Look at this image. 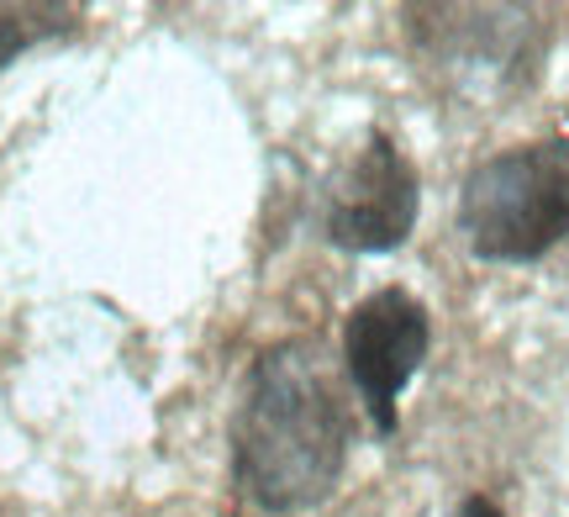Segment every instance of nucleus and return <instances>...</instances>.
<instances>
[{"mask_svg": "<svg viewBox=\"0 0 569 517\" xmlns=\"http://www.w3.org/2000/svg\"><path fill=\"white\" fill-rule=\"evenodd\" d=\"M453 517H507V513H501L496 501H486V497H469V501L453 507Z\"/></svg>", "mask_w": 569, "mask_h": 517, "instance_id": "nucleus-6", "label": "nucleus"}, {"mask_svg": "<svg viewBox=\"0 0 569 517\" xmlns=\"http://www.w3.org/2000/svg\"><path fill=\"white\" fill-rule=\"evenodd\" d=\"M417 222V169L396 138L369 132L322 186V232L338 249L386 253Z\"/></svg>", "mask_w": 569, "mask_h": 517, "instance_id": "nucleus-3", "label": "nucleus"}, {"mask_svg": "<svg viewBox=\"0 0 569 517\" xmlns=\"http://www.w3.org/2000/svg\"><path fill=\"white\" fill-rule=\"evenodd\" d=\"M348 438L353 417L322 344L290 338L253 359L232 422V470L248 501L264 513H301L322 501L343 476Z\"/></svg>", "mask_w": 569, "mask_h": 517, "instance_id": "nucleus-1", "label": "nucleus"}, {"mask_svg": "<svg viewBox=\"0 0 569 517\" xmlns=\"http://www.w3.org/2000/svg\"><path fill=\"white\" fill-rule=\"evenodd\" d=\"M427 344H432L427 307L407 290H375L348 311L343 365L380 434H396V401H401L411 375L422 370Z\"/></svg>", "mask_w": 569, "mask_h": 517, "instance_id": "nucleus-4", "label": "nucleus"}, {"mask_svg": "<svg viewBox=\"0 0 569 517\" xmlns=\"http://www.w3.org/2000/svg\"><path fill=\"white\" fill-rule=\"evenodd\" d=\"M459 228L480 259H538L569 232V138L496 153L465 180Z\"/></svg>", "mask_w": 569, "mask_h": 517, "instance_id": "nucleus-2", "label": "nucleus"}, {"mask_svg": "<svg viewBox=\"0 0 569 517\" xmlns=\"http://www.w3.org/2000/svg\"><path fill=\"white\" fill-rule=\"evenodd\" d=\"M80 21V11H69V6H0V69L27 53V48H38L42 38H59Z\"/></svg>", "mask_w": 569, "mask_h": 517, "instance_id": "nucleus-5", "label": "nucleus"}]
</instances>
